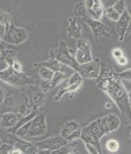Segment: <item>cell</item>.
Instances as JSON below:
<instances>
[{
  "mask_svg": "<svg viewBox=\"0 0 131 154\" xmlns=\"http://www.w3.org/2000/svg\"><path fill=\"white\" fill-rule=\"evenodd\" d=\"M96 86L113 100L121 114L130 119V91L127 92L117 72L109 64L101 65L100 75L96 79Z\"/></svg>",
  "mask_w": 131,
  "mask_h": 154,
  "instance_id": "6da1fadb",
  "label": "cell"
},
{
  "mask_svg": "<svg viewBox=\"0 0 131 154\" xmlns=\"http://www.w3.org/2000/svg\"><path fill=\"white\" fill-rule=\"evenodd\" d=\"M0 79L10 86L16 87L29 86L33 83V80L27 74L16 71L9 65L7 68L0 71Z\"/></svg>",
  "mask_w": 131,
  "mask_h": 154,
  "instance_id": "7a4b0ae2",
  "label": "cell"
},
{
  "mask_svg": "<svg viewBox=\"0 0 131 154\" xmlns=\"http://www.w3.org/2000/svg\"><path fill=\"white\" fill-rule=\"evenodd\" d=\"M50 57L56 59L60 63L70 67L75 71H77L79 64L75 57V52L69 48L64 42H60L56 48L50 50Z\"/></svg>",
  "mask_w": 131,
  "mask_h": 154,
  "instance_id": "3957f363",
  "label": "cell"
},
{
  "mask_svg": "<svg viewBox=\"0 0 131 154\" xmlns=\"http://www.w3.org/2000/svg\"><path fill=\"white\" fill-rule=\"evenodd\" d=\"M0 139L2 141V143H7L14 146L15 148L19 149L23 153H36L38 148L34 143L29 142L27 141L22 140L16 134L0 130Z\"/></svg>",
  "mask_w": 131,
  "mask_h": 154,
  "instance_id": "277c9868",
  "label": "cell"
},
{
  "mask_svg": "<svg viewBox=\"0 0 131 154\" xmlns=\"http://www.w3.org/2000/svg\"><path fill=\"white\" fill-rule=\"evenodd\" d=\"M28 32L25 28L17 27L13 24H9L5 26L2 41L13 45H20L28 38Z\"/></svg>",
  "mask_w": 131,
  "mask_h": 154,
  "instance_id": "5b68a950",
  "label": "cell"
},
{
  "mask_svg": "<svg viewBox=\"0 0 131 154\" xmlns=\"http://www.w3.org/2000/svg\"><path fill=\"white\" fill-rule=\"evenodd\" d=\"M77 72L83 78L97 79L101 72L100 61L98 59H93L88 63L80 64Z\"/></svg>",
  "mask_w": 131,
  "mask_h": 154,
  "instance_id": "8992f818",
  "label": "cell"
},
{
  "mask_svg": "<svg viewBox=\"0 0 131 154\" xmlns=\"http://www.w3.org/2000/svg\"><path fill=\"white\" fill-rule=\"evenodd\" d=\"M47 130L46 113H38L31 120V125L26 137H36L44 135Z\"/></svg>",
  "mask_w": 131,
  "mask_h": 154,
  "instance_id": "52a82bcc",
  "label": "cell"
},
{
  "mask_svg": "<svg viewBox=\"0 0 131 154\" xmlns=\"http://www.w3.org/2000/svg\"><path fill=\"white\" fill-rule=\"evenodd\" d=\"M85 22L91 29L93 36L96 41H100L102 38H108L110 36V29L107 25L100 20H95L91 18H85Z\"/></svg>",
  "mask_w": 131,
  "mask_h": 154,
  "instance_id": "ba28073f",
  "label": "cell"
},
{
  "mask_svg": "<svg viewBox=\"0 0 131 154\" xmlns=\"http://www.w3.org/2000/svg\"><path fill=\"white\" fill-rule=\"evenodd\" d=\"M46 99L47 97L44 91L29 85L27 91V100L31 110H38L45 103Z\"/></svg>",
  "mask_w": 131,
  "mask_h": 154,
  "instance_id": "9c48e42d",
  "label": "cell"
},
{
  "mask_svg": "<svg viewBox=\"0 0 131 154\" xmlns=\"http://www.w3.org/2000/svg\"><path fill=\"white\" fill-rule=\"evenodd\" d=\"M68 142V141L66 140L65 138H63L60 136H57V137H50V138L47 139V140L40 141V142H33V143L38 149L48 150L51 151L52 153V152L64 146Z\"/></svg>",
  "mask_w": 131,
  "mask_h": 154,
  "instance_id": "30bf717a",
  "label": "cell"
},
{
  "mask_svg": "<svg viewBox=\"0 0 131 154\" xmlns=\"http://www.w3.org/2000/svg\"><path fill=\"white\" fill-rule=\"evenodd\" d=\"M84 4L88 18L101 20L105 14V8L101 0H85Z\"/></svg>",
  "mask_w": 131,
  "mask_h": 154,
  "instance_id": "8fae6325",
  "label": "cell"
},
{
  "mask_svg": "<svg viewBox=\"0 0 131 154\" xmlns=\"http://www.w3.org/2000/svg\"><path fill=\"white\" fill-rule=\"evenodd\" d=\"M130 14H129L127 10H125L116 22V32L119 42H122L125 38L127 31L130 27Z\"/></svg>",
  "mask_w": 131,
  "mask_h": 154,
  "instance_id": "7c38bea8",
  "label": "cell"
},
{
  "mask_svg": "<svg viewBox=\"0 0 131 154\" xmlns=\"http://www.w3.org/2000/svg\"><path fill=\"white\" fill-rule=\"evenodd\" d=\"M18 53L17 46L13 45L2 41L0 42V55L1 58L9 66H11L13 62L16 60Z\"/></svg>",
  "mask_w": 131,
  "mask_h": 154,
  "instance_id": "4fadbf2b",
  "label": "cell"
},
{
  "mask_svg": "<svg viewBox=\"0 0 131 154\" xmlns=\"http://www.w3.org/2000/svg\"><path fill=\"white\" fill-rule=\"evenodd\" d=\"M40 66L47 67V68H49L50 69L52 70L54 72H61L66 74V75L69 77L75 72V70H73L72 69L66 66V65L63 64V63H60V62L58 61L56 59L51 58V57H50V58L49 59V60H45V61L43 62H41V63H36V64H35V66Z\"/></svg>",
  "mask_w": 131,
  "mask_h": 154,
  "instance_id": "5bb4252c",
  "label": "cell"
},
{
  "mask_svg": "<svg viewBox=\"0 0 131 154\" xmlns=\"http://www.w3.org/2000/svg\"><path fill=\"white\" fill-rule=\"evenodd\" d=\"M83 32V27L78 20V18L69 17L68 19V28H67V35L69 38L78 39L81 38Z\"/></svg>",
  "mask_w": 131,
  "mask_h": 154,
  "instance_id": "9a60e30c",
  "label": "cell"
},
{
  "mask_svg": "<svg viewBox=\"0 0 131 154\" xmlns=\"http://www.w3.org/2000/svg\"><path fill=\"white\" fill-rule=\"evenodd\" d=\"M21 117H22L16 112L5 113L1 117L0 126L8 130L16 125Z\"/></svg>",
  "mask_w": 131,
  "mask_h": 154,
  "instance_id": "2e32d148",
  "label": "cell"
},
{
  "mask_svg": "<svg viewBox=\"0 0 131 154\" xmlns=\"http://www.w3.org/2000/svg\"><path fill=\"white\" fill-rule=\"evenodd\" d=\"M82 131L87 133V134H91L97 137L99 139H101L103 137V134L101 130L100 123H99V118L95 119L92 122L86 126L85 128H82Z\"/></svg>",
  "mask_w": 131,
  "mask_h": 154,
  "instance_id": "e0dca14e",
  "label": "cell"
},
{
  "mask_svg": "<svg viewBox=\"0 0 131 154\" xmlns=\"http://www.w3.org/2000/svg\"><path fill=\"white\" fill-rule=\"evenodd\" d=\"M80 128L79 122L77 120H69L63 124L60 130V136L63 138H66L72 132Z\"/></svg>",
  "mask_w": 131,
  "mask_h": 154,
  "instance_id": "ac0fdd59",
  "label": "cell"
},
{
  "mask_svg": "<svg viewBox=\"0 0 131 154\" xmlns=\"http://www.w3.org/2000/svg\"><path fill=\"white\" fill-rule=\"evenodd\" d=\"M80 140L83 141L84 143H89L93 145L97 148L99 153H102V148H101V144H100V139L98 138L97 137L91 134H87L83 131H81V135H80Z\"/></svg>",
  "mask_w": 131,
  "mask_h": 154,
  "instance_id": "d6986e66",
  "label": "cell"
},
{
  "mask_svg": "<svg viewBox=\"0 0 131 154\" xmlns=\"http://www.w3.org/2000/svg\"><path fill=\"white\" fill-rule=\"evenodd\" d=\"M78 145V142H76V140L68 142L64 146L52 152V153H79Z\"/></svg>",
  "mask_w": 131,
  "mask_h": 154,
  "instance_id": "ffe728a7",
  "label": "cell"
},
{
  "mask_svg": "<svg viewBox=\"0 0 131 154\" xmlns=\"http://www.w3.org/2000/svg\"><path fill=\"white\" fill-rule=\"evenodd\" d=\"M75 57L78 64H84L93 60V56L91 51H82L77 50L75 52Z\"/></svg>",
  "mask_w": 131,
  "mask_h": 154,
  "instance_id": "44dd1931",
  "label": "cell"
},
{
  "mask_svg": "<svg viewBox=\"0 0 131 154\" xmlns=\"http://www.w3.org/2000/svg\"><path fill=\"white\" fill-rule=\"evenodd\" d=\"M105 119L107 121L110 133L114 131L119 128L121 123V119L119 116L115 114H110L105 116Z\"/></svg>",
  "mask_w": 131,
  "mask_h": 154,
  "instance_id": "7402d4cb",
  "label": "cell"
},
{
  "mask_svg": "<svg viewBox=\"0 0 131 154\" xmlns=\"http://www.w3.org/2000/svg\"><path fill=\"white\" fill-rule=\"evenodd\" d=\"M73 15L76 18H83V19H85V18L88 17L87 11H86L84 2H79L75 5V8H74Z\"/></svg>",
  "mask_w": 131,
  "mask_h": 154,
  "instance_id": "603a6c76",
  "label": "cell"
},
{
  "mask_svg": "<svg viewBox=\"0 0 131 154\" xmlns=\"http://www.w3.org/2000/svg\"><path fill=\"white\" fill-rule=\"evenodd\" d=\"M67 78H69V76H67L66 74L61 72H54L53 77H52L51 81H50L51 88L58 86L60 83H61Z\"/></svg>",
  "mask_w": 131,
  "mask_h": 154,
  "instance_id": "cb8c5ba5",
  "label": "cell"
},
{
  "mask_svg": "<svg viewBox=\"0 0 131 154\" xmlns=\"http://www.w3.org/2000/svg\"><path fill=\"white\" fill-rule=\"evenodd\" d=\"M38 67H39L38 75H39V77L41 78L42 81H51L52 77H53L54 72L46 66H40Z\"/></svg>",
  "mask_w": 131,
  "mask_h": 154,
  "instance_id": "d4e9b609",
  "label": "cell"
},
{
  "mask_svg": "<svg viewBox=\"0 0 131 154\" xmlns=\"http://www.w3.org/2000/svg\"><path fill=\"white\" fill-rule=\"evenodd\" d=\"M76 47L77 50L82 51H91V45L89 41L83 38L77 39Z\"/></svg>",
  "mask_w": 131,
  "mask_h": 154,
  "instance_id": "484cf974",
  "label": "cell"
},
{
  "mask_svg": "<svg viewBox=\"0 0 131 154\" xmlns=\"http://www.w3.org/2000/svg\"><path fill=\"white\" fill-rule=\"evenodd\" d=\"M105 14H106L107 17L110 20L115 22H117L118 19H119V18L120 17V14L118 12H117V11L114 9V8H113L112 6H110V7L105 9Z\"/></svg>",
  "mask_w": 131,
  "mask_h": 154,
  "instance_id": "4316f807",
  "label": "cell"
},
{
  "mask_svg": "<svg viewBox=\"0 0 131 154\" xmlns=\"http://www.w3.org/2000/svg\"><path fill=\"white\" fill-rule=\"evenodd\" d=\"M11 16L8 13L0 10V24L1 25L7 26L11 23Z\"/></svg>",
  "mask_w": 131,
  "mask_h": 154,
  "instance_id": "83f0119b",
  "label": "cell"
},
{
  "mask_svg": "<svg viewBox=\"0 0 131 154\" xmlns=\"http://www.w3.org/2000/svg\"><path fill=\"white\" fill-rule=\"evenodd\" d=\"M114 9L119 14H122L126 9V2L125 0H117L115 3L112 5Z\"/></svg>",
  "mask_w": 131,
  "mask_h": 154,
  "instance_id": "f1b7e54d",
  "label": "cell"
},
{
  "mask_svg": "<svg viewBox=\"0 0 131 154\" xmlns=\"http://www.w3.org/2000/svg\"><path fill=\"white\" fill-rule=\"evenodd\" d=\"M106 147L110 152L115 153L119 150V143L114 140H110L106 143Z\"/></svg>",
  "mask_w": 131,
  "mask_h": 154,
  "instance_id": "f546056e",
  "label": "cell"
},
{
  "mask_svg": "<svg viewBox=\"0 0 131 154\" xmlns=\"http://www.w3.org/2000/svg\"><path fill=\"white\" fill-rule=\"evenodd\" d=\"M81 131H82V128H79L76 129L74 131H72L68 137L66 138V140L68 141L69 142H72V141L74 140H78V139L80 138V135H81Z\"/></svg>",
  "mask_w": 131,
  "mask_h": 154,
  "instance_id": "4dcf8cb0",
  "label": "cell"
},
{
  "mask_svg": "<svg viewBox=\"0 0 131 154\" xmlns=\"http://www.w3.org/2000/svg\"><path fill=\"white\" fill-rule=\"evenodd\" d=\"M15 149L14 146L7 143H2V145L0 147V153H6V154H12L13 151Z\"/></svg>",
  "mask_w": 131,
  "mask_h": 154,
  "instance_id": "1f68e13d",
  "label": "cell"
},
{
  "mask_svg": "<svg viewBox=\"0 0 131 154\" xmlns=\"http://www.w3.org/2000/svg\"><path fill=\"white\" fill-rule=\"evenodd\" d=\"M117 75L120 80L130 81V69L124 70L121 72H117Z\"/></svg>",
  "mask_w": 131,
  "mask_h": 154,
  "instance_id": "d6a6232c",
  "label": "cell"
},
{
  "mask_svg": "<svg viewBox=\"0 0 131 154\" xmlns=\"http://www.w3.org/2000/svg\"><path fill=\"white\" fill-rule=\"evenodd\" d=\"M85 144V146H86V150L88 151V153H91V154H99L100 153H99V150H97L96 147L94 146L93 145L89 143H84Z\"/></svg>",
  "mask_w": 131,
  "mask_h": 154,
  "instance_id": "836d02e7",
  "label": "cell"
},
{
  "mask_svg": "<svg viewBox=\"0 0 131 154\" xmlns=\"http://www.w3.org/2000/svg\"><path fill=\"white\" fill-rule=\"evenodd\" d=\"M6 107H11L15 104V99L12 97H5L3 103Z\"/></svg>",
  "mask_w": 131,
  "mask_h": 154,
  "instance_id": "e575fe53",
  "label": "cell"
},
{
  "mask_svg": "<svg viewBox=\"0 0 131 154\" xmlns=\"http://www.w3.org/2000/svg\"><path fill=\"white\" fill-rule=\"evenodd\" d=\"M11 66H12V68L16 70V71L23 72V67H22V63H21L20 62L17 60V59H16V60H15L13 62V63L11 64Z\"/></svg>",
  "mask_w": 131,
  "mask_h": 154,
  "instance_id": "d590c367",
  "label": "cell"
},
{
  "mask_svg": "<svg viewBox=\"0 0 131 154\" xmlns=\"http://www.w3.org/2000/svg\"><path fill=\"white\" fill-rule=\"evenodd\" d=\"M112 55L115 59H117L119 57L123 55V52L121 49L119 48H115L112 50Z\"/></svg>",
  "mask_w": 131,
  "mask_h": 154,
  "instance_id": "8d00e7d4",
  "label": "cell"
},
{
  "mask_svg": "<svg viewBox=\"0 0 131 154\" xmlns=\"http://www.w3.org/2000/svg\"><path fill=\"white\" fill-rule=\"evenodd\" d=\"M116 60H117L118 64L121 65V66H124V65H126L127 63H128V60H127V59L126 57L124 56V55H122V56L118 58L117 59H116Z\"/></svg>",
  "mask_w": 131,
  "mask_h": 154,
  "instance_id": "74e56055",
  "label": "cell"
},
{
  "mask_svg": "<svg viewBox=\"0 0 131 154\" xmlns=\"http://www.w3.org/2000/svg\"><path fill=\"white\" fill-rule=\"evenodd\" d=\"M5 97V93L4 89L0 86V104L3 103Z\"/></svg>",
  "mask_w": 131,
  "mask_h": 154,
  "instance_id": "f35d334b",
  "label": "cell"
},
{
  "mask_svg": "<svg viewBox=\"0 0 131 154\" xmlns=\"http://www.w3.org/2000/svg\"><path fill=\"white\" fill-rule=\"evenodd\" d=\"M2 37H1V36H0V42H2Z\"/></svg>",
  "mask_w": 131,
  "mask_h": 154,
  "instance_id": "ab89813d",
  "label": "cell"
},
{
  "mask_svg": "<svg viewBox=\"0 0 131 154\" xmlns=\"http://www.w3.org/2000/svg\"><path fill=\"white\" fill-rule=\"evenodd\" d=\"M2 128L1 126H0V130H2Z\"/></svg>",
  "mask_w": 131,
  "mask_h": 154,
  "instance_id": "60d3db41",
  "label": "cell"
}]
</instances>
